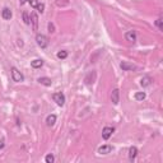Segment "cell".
Listing matches in <instances>:
<instances>
[{
	"label": "cell",
	"instance_id": "cell-12",
	"mask_svg": "<svg viewBox=\"0 0 163 163\" xmlns=\"http://www.w3.org/2000/svg\"><path fill=\"white\" fill-rule=\"evenodd\" d=\"M111 150H112V146L107 144V145L100 146V148H98V153L102 154V155H106V154H108V153H111Z\"/></svg>",
	"mask_w": 163,
	"mask_h": 163
},
{
	"label": "cell",
	"instance_id": "cell-6",
	"mask_svg": "<svg viewBox=\"0 0 163 163\" xmlns=\"http://www.w3.org/2000/svg\"><path fill=\"white\" fill-rule=\"evenodd\" d=\"M96 78H97V73L94 72V70H92V72H89L88 74H87V77L84 78V82H85V84H93L94 82H96Z\"/></svg>",
	"mask_w": 163,
	"mask_h": 163
},
{
	"label": "cell",
	"instance_id": "cell-10",
	"mask_svg": "<svg viewBox=\"0 0 163 163\" xmlns=\"http://www.w3.org/2000/svg\"><path fill=\"white\" fill-rule=\"evenodd\" d=\"M2 17H3V19H5V20H10L12 19V17H13V13H12V10H10L9 8H3V10H2Z\"/></svg>",
	"mask_w": 163,
	"mask_h": 163
},
{
	"label": "cell",
	"instance_id": "cell-4",
	"mask_svg": "<svg viewBox=\"0 0 163 163\" xmlns=\"http://www.w3.org/2000/svg\"><path fill=\"white\" fill-rule=\"evenodd\" d=\"M113 131H115V128H112V126H106V128H103V130H102V138L105 139V140H108V139L112 137Z\"/></svg>",
	"mask_w": 163,
	"mask_h": 163
},
{
	"label": "cell",
	"instance_id": "cell-25",
	"mask_svg": "<svg viewBox=\"0 0 163 163\" xmlns=\"http://www.w3.org/2000/svg\"><path fill=\"white\" fill-rule=\"evenodd\" d=\"M4 146H5V140L4 139H0V150H2Z\"/></svg>",
	"mask_w": 163,
	"mask_h": 163
},
{
	"label": "cell",
	"instance_id": "cell-8",
	"mask_svg": "<svg viewBox=\"0 0 163 163\" xmlns=\"http://www.w3.org/2000/svg\"><path fill=\"white\" fill-rule=\"evenodd\" d=\"M31 23H32V27H33L35 31H38V15L35 12L31 13Z\"/></svg>",
	"mask_w": 163,
	"mask_h": 163
},
{
	"label": "cell",
	"instance_id": "cell-2",
	"mask_svg": "<svg viewBox=\"0 0 163 163\" xmlns=\"http://www.w3.org/2000/svg\"><path fill=\"white\" fill-rule=\"evenodd\" d=\"M36 42L41 48H46L48 46V38L42 33H37L36 35Z\"/></svg>",
	"mask_w": 163,
	"mask_h": 163
},
{
	"label": "cell",
	"instance_id": "cell-5",
	"mask_svg": "<svg viewBox=\"0 0 163 163\" xmlns=\"http://www.w3.org/2000/svg\"><path fill=\"white\" fill-rule=\"evenodd\" d=\"M125 38H126V41H129L130 43H135L137 42V32H135L134 29L128 31L126 33H125Z\"/></svg>",
	"mask_w": 163,
	"mask_h": 163
},
{
	"label": "cell",
	"instance_id": "cell-24",
	"mask_svg": "<svg viewBox=\"0 0 163 163\" xmlns=\"http://www.w3.org/2000/svg\"><path fill=\"white\" fill-rule=\"evenodd\" d=\"M48 32H50V33L55 32V26H54V23H48Z\"/></svg>",
	"mask_w": 163,
	"mask_h": 163
},
{
	"label": "cell",
	"instance_id": "cell-21",
	"mask_svg": "<svg viewBox=\"0 0 163 163\" xmlns=\"http://www.w3.org/2000/svg\"><path fill=\"white\" fill-rule=\"evenodd\" d=\"M54 161H55V157H54L52 154H47L45 157V162L46 163H54Z\"/></svg>",
	"mask_w": 163,
	"mask_h": 163
},
{
	"label": "cell",
	"instance_id": "cell-16",
	"mask_svg": "<svg viewBox=\"0 0 163 163\" xmlns=\"http://www.w3.org/2000/svg\"><path fill=\"white\" fill-rule=\"evenodd\" d=\"M55 122H56V115H48L47 117H46V125L47 126H54L55 125Z\"/></svg>",
	"mask_w": 163,
	"mask_h": 163
},
{
	"label": "cell",
	"instance_id": "cell-9",
	"mask_svg": "<svg viewBox=\"0 0 163 163\" xmlns=\"http://www.w3.org/2000/svg\"><path fill=\"white\" fill-rule=\"evenodd\" d=\"M120 68L124 70V72H130V70H135V69H137V66H135L134 64H130L128 61H122L120 64Z\"/></svg>",
	"mask_w": 163,
	"mask_h": 163
},
{
	"label": "cell",
	"instance_id": "cell-20",
	"mask_svg": "<svg viewBox=\"0 0 163 163\" xmlns=\"http://www.w3.org/2000/svg\"><path fill=\"white\" fill-rule=\"evenodd\" d=\"M154 24L158 27V29H159V31H163V19H162V18H158V19H157Z\"/></svg>",
	"mask_w": 163,
	"mask_h": 163
},
{
	"label": "cell",
	"instance_id": "cell-11",
	"mask_svg": "<svg viewBox=\"0 0 163 163\" xmlns=\"http://www.w3.org/2000/svg\"><path fill=\"white\" fill-rule=\"evenodd\" d=\"M137 155H138V148L137 146H130V149H129V159H130V162H134L135 158H137Z\"/></svg>",
	"mask_w": 163,
	"mask_h": 163
},
{
	"label": "cell",
	"instance_id": "cell-17",
	"mask_svg": "<svg viewBox=\"0 0 163 163\" xmlns=\"http://www.w3.org/2000/svg\"><path fill=\"white\" fill-rule=\"evenodd\" d=\"M22 17H23V22L24 24L29 26L31 24V15L28 14V12H23V14H22Z\"/></svg>",
	"mask_w": 163,
	"mask_h": 163
},
{
	"label": "cell",
	"instance_id": "cell-23",
	"mask_svg": "<svg viewBox=\"0 0 163 163\" xmlns=\"http://www.w3.org/2000/svg\"><path fill=\"white\" fill-rule=\"evenodd\" d=\"M37 10H38L40 13H43V10H45V4L43 3H40L38 5H37V8H36Z\"/></svg>",
	"mask_w": 163,
	"mask_h": 163
},
{
	"label": "cell",
	"instance_id": "cell-19",
	"mask_svg": "<svg viewBox=\"0 0 163 163\" xmlns=\"http://www.w3.org/2000/svg\"><path fill=\"white\" fill-rule=\"evenodd\" d=\"M56 56H57V59H61V60H64V59H66V57H68V51H65V50L59 51Z\"/></svg>",
	"mask_w": 163,
	"mask_h": 163
},
{
	"label": "cell",
	"instance_id": "cell-15",
	"mask_svg": "<svg viewBox=\"0 0 163 163\" xmlns=\"http://www.w3.org/2000/svg\"><path fill=\"white\" fill-rule=\"evenodd\" d=\"M37 82H38L40 84L45 85V87H50V85L52 84L51 79H50V78H47V77H41V78H38V79H37Z\"/></svg>",
	"mask_w": 163,
	"mask_h": 163
},
{
	"label": "cell",
	"instance_id": "cell-18",
	"mask_svg": "<svg viewBox=\"0 0 163 163\" xmlns=\"http://www.w3.org/2000/svg\"><path fill=\"white\" fill-rule=\"evenodd\" d=\"M145 97H146V94L144 92H137V93L134 94V98L137 101H143V100H145Z\"/></svg>",
	"mask_w": 163,
	"mask_h": 163
},
{
	"label": "cell",
	"instance_id": "cell-7",
	"mask_svg": "<svg viewBox=\"0 0 163 163\" xmlns=\"http://www.w3.org/2000/svg\"><path fill=\"white\" fill-rule=\"evenodd\" d=\"M111 101L113 105H118V102H120V91H118L117 88H115L112 91L111 93Z\"/></svg>",
	"mask_w": 163,
	"mask_h": 163
},
{
	"label": "cell",
	"instance_id": "cell-1",
	"mask_svg": "<svg viewBox=\"0 0 163 163\" xmlns=\"http://www.w3.org/2000/svg\"><path fill=\"white\" fill-rule=\"evenodd\" d=\"M10 75H12V79H13V82H15V83H20V82L24 80V75L14 66L10 69Z\"/></svg>",
	"mask_w": 163,
	"mask_h": 163
},
{
	"label": "cell",
	"instance_id": "cell-13",
	"mask_svg": "<svg viewBox=\"0 0 163 163\" xmlns=\"http://www.w3.org/2000/svg\"><path fill=\"white\" fill-rule=\"evenodd\" d=\"M152 82H153V79H152L150 77H148V75H145V77H143L142 79H140V85H142L143 88H145V87H149L152 84Z\"/></svg>",
	"mask_w": 163,
	"mask_h": 163
},
{
	"label": "cell",
	"instance_id": "cell-26",
	"mask_svg": "<svg viewBox=\"0 0 163 163\" xmlns=\"http://www.w3.org/2000/svg\"><path fill=\"white\" fill-rule=\"evenodd\" d=\"M27 2H28V0H19V4H20V5H24Z\"/></svg>",
	"mask_w": 163,
	"mask_h": 163
},
{
	"label": "cell",
	"instance_id": "cell-22",
	"mask_svg": "<svg viewBox=\"0 0 163 163\" xmlns=\"http://www.w3.org/2000/svg\"><path fill=\"white\" fill-rule=\"evenodd\" d=\"M28 3L31 4V7H32V8H35V9L37 8V5L40 4L38 0H28Z\"/></svg>",
	"mask_w": 163,
	"mask_h": 163
},
{
	"label": "cell",
	"instance_id": "cell-14",
	"mask_svg": "<svg viewBox=\"0 0 163 163\" xmlns=\"http://www.w3.org/2000/svg\"><path fill=\"white\" fill-rule=\"evenodd\" d=\"M31 66L33 69H40L43 66V60L42 59H35V60L31 61Z\"/></svg>",
	"mask_w": 163,
	"mask_h": 163
},
{
	"label": "cell",
	"instance_id": "cell-3",
	"mask_svg": "<svg viewBox=\"0 0 163 163\" xmlns=\"http://www.w3.org/2000/svg\"><path fill=\"white\" fill-rule=\"evenodd\" d=\"M52 100L54 102H56L57 106H64L65 105V94L63 92H56L52 94Z\"/></svg>",
	"mask_w": 163,
	"mask_h": 163
}]
</instances>
